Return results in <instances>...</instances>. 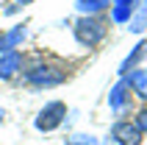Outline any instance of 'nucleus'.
<instances>
[{
  "label": "nucleus",
  "mask_w": 147,
  "mask_h": 145,
  "mask_svg": "<svg viewBox=\"0 0 147 145\" xmlns=\"http://www.w3.org/2000/svg\"><path fill=\"white\" fill-rule=\"evenodd\" d=\"M22 78L31 84V87H58L67 81V70L58 64H36V67H28L22 72Z\"/></svg>",
  "instance_id": "obj_1"
},
{
  "label": "nucleus",
  "mask_w": 147,
  "mask_h": 145,
  "mask_svg": "<svg viewBox=\"0 0 147 145\" xmlns=\"http://www.w3.org/2000/svg\"><path fill=\"white\" fill-rule=\"evenodd\" d=\"M106 28H108V23L100 20V17H81L72 31H75V39L81 42L83 48H94L97 42H103Z\"/></svg>",
  "instance_id": "obj_2"
},
{
  "label": "nucleus",
  "mask_w": 147,
  "mask_h": 145,
  "mask_svg": "<svg viewBox=\"0 0 147 145\" xmlns=\"http://www.w3.org/2000/svg\"><path fill=\"white\" fill-rule=\"evenodd\" d=\"M64 114H67V106L61 101H50V103H45L39 109L33 126H36V131H56L64 123Z\"/></svg>",
  "instance_id": "obj_3"
},
{
  "label": "nucleus",
  "mask_w": 147,
  "mask_h": 145,
  "mask_svg": "<svg viewBox=\"0 0 147 145\" xmlns=\"http://www.w3.org/2000/svg\"><path fill=\"white\" fill-rule=\"evenodd\" d=\"M111 140L117 145H142V129L133 120H119L111 126Z\"/></svg>",
  "instance_id": "obj_4"
},
{
  "label": "nucleus",
  "mask_w": 147,
  "mask_h": 145,
  "mask_svg": "<svg viewBox=\"0 0 147 145\" xmlns=\"http://www.w3.org/2000/svg\"><path fill=\"white\" fill-rule=\"evenodd\" d=\"M20 70H22V53H20V50H6V53H0V81L14 78Z\"/></svg>",
  "instance_id": "obj_5"
},
{
  "label": "nucleus",
  "mask_w": 147,
  "mask_h": 145,
  "mask_svg": "<svg viewBox=\"0 0 147 145\" xmlns=\"http://www.w3.org/2000/svg\"><path fill=\"white\" fill-rule=\"evenodd\" d=\"M144 56H147V39H142L139 45H136V48H133L131 53L125 56V62H122V64H119V70H117V72H119V75H128V72H131L133 67L139 64V62H142V59H144Z\"/></svg>",
  "instance_id": "obj_6"
},
{
  "label": "nucleus",
  "mask_w": 147,
  "mask_h": 145,
  "mask_svg": "<svg viewBox=\"0 0 147 145\" xmlns=\"http://www.w3.org/2000/svg\"><path fill=\"white\" fill-rule=\"evenodd\" d=\"M125 84H128V89H133L142 101H147V70H131L125 75Z\"/></svg>",
  "instance_id": "obj_7"
},
{
  "label": "nucleus",
  "mask_w": 147,
  "mask_h": 145,
  "mask_svg": "<svg viewBox=\"0 0 147 145\" xmlns=\"http://www.w3.org/2000/svg\"><path fill=\"white\" fill-rule=\"evenodd\" d=\"M25 36H28V28H25V25H14L8 34H3V50H0V53H6V50H17V48H20V42H22Z\"/></svg>",
  "instance_id": "obj_8"
},
{
  "label": "nucleus",
  "mask_w": 147,
  "mask_h": 145,
  "mask_svg": "<svg viewBox=\"0 0 147 145\" xmlns=\"http://www.w3.org/2000/svg\"><path fill=\"white\" fill-rule=\"evenodd\" d=\"M111 0H75V8L81 11V17H97L103 8H108Z\"/></svg>",
  "instance_id": "obj_9"
},
{
  "label": "nucleus",
  "mask_w": 147,
  "mask_h": 145,
  "mask_svg": "<svg viewBox=\"0 0 147 145\" xmlns=\"http://www.w3.org/2000/svg\"><path fill=\"white\" fill-rule=\"evenodd\" d=\"M131 34H142L147 28V0H139V6L133 8V17H131Z\"/></svg>",
  "instance_id": "obj_10"
},
{
  "label": "nucleus",
  "mask_w": 147,
  "mask_h": 145,
  "mask_svg": "<svg viewBox=\"0 0 147 145\" xmlns=\"http://www.w3.org/2000/svg\"><path fill=\"white\" fill-rule=\"evenodd\" d=\"M125 98H128V84H125V81H119V84L111 89V95H108V106H111V109H122Z\"/></svg>",
  "instance_id": "obj_11"
},
{
  "label": "nucleus",
  "mask_w": 147,
  "mask_h": 145,
  "mask_svg": "<svg viewBox=\"0 0 147 145\" xmlns=\"http://www.w3.org/2000/svg\"><path fill=\"white\" fill-rule=\"evenodd\" d=\"M67 145H97V140L89 137V134H75V137L67 140Z\"/></svg>",
  "instance_id": "obj_12"
},
{
  "label": "nucleus",
  "mask_w": 147,
  "mask_h": 145,
  "mask_svg": "<svg viewBox=\"0 0 147 145\" xmlns=\"http://www.w3.org/2000/svg\"><path fill=\"white\" fill-rule=\"evenodd\" d=\"M136 126L142 129V134L147 131V109H142V112H139V117H136Z\"/></svg>",
  "instance_id": "obj_13"
},
{
  "label": "nucleus",
  "mask_w": 147,
  "mask_h": 145,
  "mask_svg": "<svg viewBox=\"0 0 147 145\" xmlns=\"http://www.w3.org/2000/svg\"><path fill=\"white\" fill-rule=\"evenodd\" d=\"M17 3H20V6H28V3H33V0H17Z\"/></svg>",
  "instance_id": "obj_14"
},
{
  "label": "nucleus",
  "mask_w": 147,
  "mask_h": 145,
  "mask_svg": "<svg viewBox=\"0 0 147 145\" xmlns=\"http://www.w3.org/2000/svg\"><path fill=\"white\" fill-rule=\"evenodd\" d=\"M3 117H6V112H3V109H0V123H3Z\"/></svg>",
  "instance_id": "obj_15"
},
{
  "label": "nucleus",
  "mask_w": 147,
  "mask_h": 145,
  "mask_svg": "<svg viewBox=\"0 0 147 145\" xmlns=\"http://www.w3.org/2000/svg\"><path fill=\"white\" fill-rule=\"evenodd\" d=\"M0 50H3V34H0Z\"/></svg>",
  "instance_id": "obj_16"
}]
</instances>
